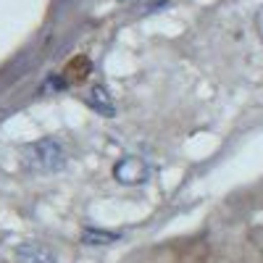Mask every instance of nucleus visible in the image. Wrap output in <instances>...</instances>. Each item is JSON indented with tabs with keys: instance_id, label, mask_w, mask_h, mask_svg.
Masks as SVG:
<instances>
[{
	"instance_id": "1",
	"label": "nucleus",
	"mask_w": 263,
	"mask_h": 263,
	"mask_svg": "<svg viewBox=\"0 0 263 263\" xmlns=\"http://www.w3.org/2000/svg\"><path fill=\"white\" fill-rule=\"evenodd\" d=\"M24 163L32 171H40V174L61 171L66 166V150L55 140H50V137L37 140V142L24 147Z\"/></svg>"
},
{
	"instance_id": "2",
	"label": "nucleus",
	"mask_w": 263,
	"mask_h": 263,
	"mask_svg": "<svg viewBox=\"0 0 263 263\" xmlns=\"http://www.w3.org/2000/svg\"><path fill=\"white\" fill-rule=\"evenodd\" d=\"M147 177H150V166L137 156H126L114 166V179L121 184H142L147 182Z\"/></svg>"
},
{
	"instance_id": "3",
	"label": "nucleus",
	"mask_w": 263,
	"mask_h": 263,
	"mask_svg": "<svg viewBox=\"0 0 263 263\" xmlns=\"http://www.w3.org/2000/svg\"><path fill=\"white\" fill-rule=\"evenodd\" d=\"M16 258L18 263H58L55 253L40 242H24L16 248Z\"/></svg>"
},
{
	"instance_id": "4",
	"label": "nucleus",
	"mask_w": 263,
	"mask_h": 263,
	"mask_svg": "<svg viewBox=\"0 0 263 263\" xmlns=\"http://www.w3.org/2000/svg\"><path fill=\"white\" fill-rule=\"evenodd\" d=\"M90 105L95 108L98 114H103V116H114V100H111V95H108L105 87H92Z\"/></svg>"
},
{
	"instance_id": "5",
	"label": "nucleus",
	"mask_w": 263,
	"mask_h": 263,
	"mask_svg": "<svg viewBox=\"0 0 263 263\" xmlns=\"http://www.w3.org/2000/svg\"><path fill=\"white\" fill-rule=\"evenodd\" d=\"M116 239H119V234L103 232V229H84L82 232V242L84 245H111V242H116Z\"/></svg>"
},
{
	"instance_id": "6",
	"label": "nucleus",
	"mask_w": 263,
	"mask_h": 263,
	"mask_svg": "<svg viewBox=\"0 0 263 263\" xmlns=\"http://www.w3.org/2000/svg\"><path fill=\"white\" fill-rule=\"evenodd\" d=\"M255 27H258V32H260V37H263V8L258 11V18H255Z\"/></svg>"
}]
</instances>
